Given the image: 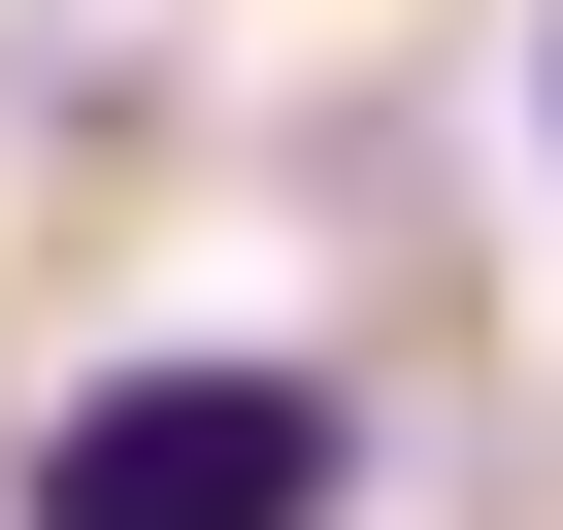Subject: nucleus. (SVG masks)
<instances>
[{
	"mask_svg": "<svg viewBox=\"0 0 563 530\" xmlns=\"http://www.w3.org/2000/svg\"><path fill=\"white\" fill-rule=\"evenodd\" d=\"M0 530H365V398H332L299 332H166V365L34 398Z\"/></svg>",
	"mask_w": 563,
	"mask_h": 530,
	"instance_id": "f257e3e1",
	"label": "nucleus"
}]
</instances>
